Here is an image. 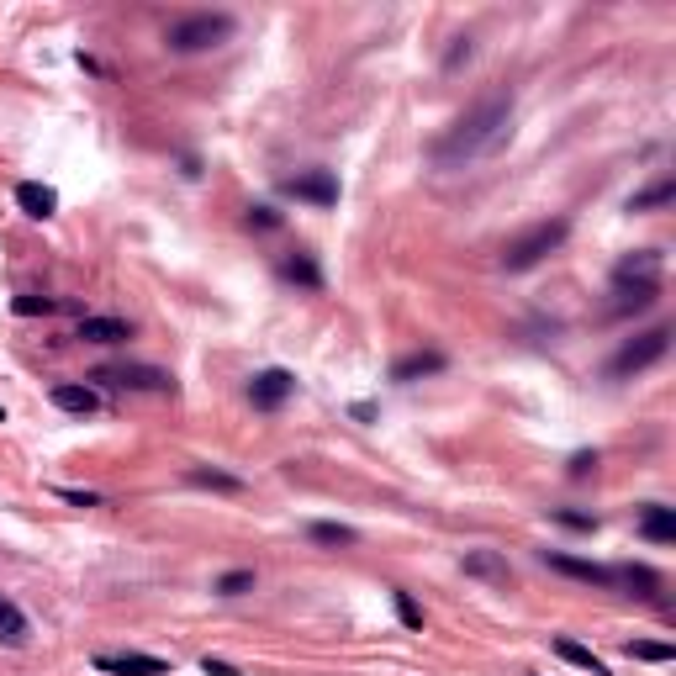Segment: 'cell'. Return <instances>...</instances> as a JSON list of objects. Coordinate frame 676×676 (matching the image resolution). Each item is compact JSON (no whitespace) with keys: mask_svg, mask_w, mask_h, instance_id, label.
I'll return each mask as SVG.
<instances>
[{"mask_svg":"<svg viewBox=\"0 0 676 676\" xmlns=\"http://www.w3.org/2000/svg\"><path fill=\"white\" fill-rule=\"evenodd\" d=\"M507 111H513V101H507V96L481 101L471 117H460L455 127H449V138L434 148V159H439V164H460V159L486 154V148L502 143V133H507Z\"/></svg>","mask_w":676,"mask_h":676,"instance_id":"obj_1","label":"cell"},{"mask_svg":"<svg viewBox=\"0 0 676 676\" xmlns=\"http://www.w3.org/2000/svg\"><path fill=\"white\" fill-rule=\"evenodd\" d=\"M613 312H640L661 296V254L640 249V254H624L613 265Z\"/></svg>","mask_w":676,"mask_h":676,"instance_id":"obj_2","label":"cell"},{"mask_svg":"<svg viewBox=\"0 0 676 676\" xmlns=\"http://www.w3.org/2000/svg\"><path fill=\"white\" fill-rule=\"evenodd\" d=\"M566 233H571V222H566V217L534 222L529 233H518V238H507V243H502V270H534L544 254H555L560 243H566Z\"/></svg>","mask_w":676,"mask_h":676,"instance_id":"obj_3","label":"cell"},{"mask_svg":"<svg viewBox=\"0 0 676 676\" xmlns=\"http://www.w3.org/2000/svg\"><path fill=\"white\" fill-rule=\"evenodd\" d=\"M233 37V16H222V11H196V16H185V22L169 27V53H206V48H217V43H228Z\"/></svg>","mask_w":676,"mask_h":676,"instance_id":"obj_4","label":"cell"},{"mask_svg":"<svg viewBox=\"0 0 676 676\" xmlns=\"http://www.w3.org/2000/svg\"><path fill=\"white\" fill-rule=\"evenodd\" d=\"M666 349H671V333H666V328H650V333L629 338V344L613 354V360H608V375H613V381H624V375H640V370H650L655 360H661Z\"/></svg>","mask_w":676,"mask_h":676,"instance_id":"obj_5","label":"cell"},{"mask_svg":"<svg viewBox=\"0 0 676 676\" xmlns=\"http://www.w3.org/2000/svg\"><path fill=\"white\" fill-rule=\"evenodd\" d=\"M101 386H117V391H175L164 370H148V365H111V370H96Z\"/></svg>","mask_w":676,"mask_h":676,"instance_id":"obj_6","label":"cell"},{"mask_svg":"<svg viewBox=\"0 0 676 676\" xmlns=\"http://www.w3.org/2000/svg\"><path fill=\"white\" fill-rule=\"evenodd\" d=\"M291 391H296V375L275 365V370H259L254 381H249V402H254L259 412H275L280 402L291 397Z\"/></svg>","mask_w":676,"mask_h":676,"instance_id":"obj_7","label":"cell"},{"mask_svg":"<svg viewBox=\"0 0 676 676\" xmlns=\"http://www.w3.org/2000/svg\"><path fill=\"white\" fill-rule=\"evenodd\" d=\"M286 196L312 201V206H333L338 201V180H333V169H307V175L286 180Z\"/></svg>","mask_w":676,"mask_h":676,"instance_id":"obj_8","label":"cell"},{"mask_svg":"<svg viewBox=\"0 0 676 676\" xmlns=\"http://www.w3.org/2000/svg\"><path fill=\"white\" fill-rule=\"evenodd\" d=\"M96 671H106V676H169V661L127 650V655H96Z\"/></svg>","mask_w":676,"mask_h":676,"instance_id":"obj_9","label":"cell"},{"mask_svg":"<svg viewBox=\"0 0 676 676\" xmlns=\"http://www.w3.org/2000/svg\"><path fill=\"white\" fill-rule=\"evenodd\" d=\"M544 566L560 571V576H576V581H592V587H613V566H597V560H576V555H560V550H544Z\"/></svg>","mask_w":676,"mask_h":676,"instance_id":"obj_10","label":"cell"},{"mask_svg":"<svg viewBox=\"0 0 676 676\" xmlns=\"http://www.w3.org/2000/svg\"><path fill=\"white\" fill-rule=\"evenodd\" d=\"M16 206H22L27 217H37V222H48L53 212H59V191H53V185H37V180H22L16 185Z\"/></svg>","mask_w":676,"mask_h":676,"instance_id":"obj_11","label":"cell"},{"mask_svg":"<svg viewBox=\"0 0 676 676\" xmlns=\"http://www.w3.org/2000/svg\"><path fill=\"white\" fill-rule=\"evenodd\" d=\"M48 397H53V407H59V412H74V418H90V412H101V397H96V386H53L48 391Z\"/></svg>","mask_w":676,"mask_h":676,"instance_id":"obj_12","label":"cell"},{"mask_svg":"<svg viewBox=\"0 0 676 676\" xmlns=\"http://www.w3.org/2000/svg\"><path fill=\"white\" fill-rule=\"evenodd\" d=\"M465 566V576H481V581H497V587H507V581H513V566H507V560L497 555V550H471L460 560Z\"/></svg>","mask_w":676,"mask_h":676,"instance_id":"obj_13","label":"cell"},{"mask_svg":"<svg viewBox=\"0 0 676 676\" xmlns=\"http://www.w3.org/2000/svg\"><path fill=\"white\" fill-rule=\"evenodd\" d=\"M444 370V354L439 349H423V354H407V360H397L391 365V381H423V375H439Z\"/></svg>","mask_w":676,"mask_h":676,"instance_id":"obj_14","label":"cell"},{"mask_svg":"<svg viewBox=\"0 0 676 676\" xmlns=\"http://www.w3.org/2000/svg\"><path fill=\"white\" fill-rule=\"evenodd\" d=\"M74 338H85V344H122V338H133V328L122 317H85Z\"/></svg>","mask_w":676,"mask_h":676,"instance_id":"obj_15","label":"cell"},{"mask_svg":"<svg viewBox=\"0 0 676 676\" xmlns=\"http://www.w3.org/2000/svg\"><path fill=\"white\" fill-rule=\"evenodd\" d=\"M27 613L11 603V597H0V645H11V650H22L27 645Z\"/></svg>","mask_w":676,"mask_h":676,"instance_id":"obj_16","label":"cell"},{"mask_svg":"<svg viewBox=\"0 0 676 676\" xmlns=\"http://www.w3.org/2000/svg\"><path fill=\"white\" fill-rule=\"evenodd\" d=\"M640 534L650 539V544H676V513L671 507H645V518H640Z\"/></svg>","mask_w":676,"mask_h":676,"instance_id":"obj_17","label":"cell"},{"mask_svg":"<svg viewBox=\"0 0 676 676\" xmlns=\"http://www.w3.org/2000/svg\"><path fill=\"white\" fill-rule=\"evenodd\" d=\"M613 587H629L634 597H655L661 592V576L650 566H613Z\"/></svg>","mask_w":676,"mask_h":676,"instance_id":"obj_18","label":"cell"},{"mask_svg":"<svg viewBox=\"0 0 676 676\" xmlns=\"http://www.w3.org/2000/svg\"><path fill=\"white\" fill-rule=\"evenodd\" d=\"M280 270H286V280H296V286H307V291H317V286H323V270H317V259H312L307 249H296V254H291Z\"/></svg>","mask_w":676,"mask_h":676,"instance_id":"obj_19","label":"cell"},{"mask_svg":"<svg viewBox=\"0 0 676 676\" xmlns=\"http://www.w3.org/2000/svg\"><path fill=\"white\" fill-rule=\"evenodd\" d=\"M555 655H560V661H571V666H581V671H592V676H608V666L597 661L587 645H576V640H555Z\"/></svg>","mask_w":676,"mask_h":676,"instance_id":"obj_20","label":"cell"},{"mask_svg":"<svg viewBox=\"0 0 676 676\" xmlns=\"http://www.w3.org/2000/svg\"><path fill=\"white\" fill-rule=\"evenodd\" d=\"M676 196V180H661V185H650V191H640L629 201V212H650V206H666Z\"/></svg>","mask_w":676,"mask_h":676,"instance_id":"obj_21","label":"cell"},{"mask_svg":"<svg viewBox=\"0 0 676 676\" xmlns=\"http://www.w3.org/2000/svg\"><path fill=\"white\" fill-rule=\"evenodd\" d=\"M391 603H397V618H402L407 629H423V608L412 603V592H402V587H397V592H391Z\"/></svg>","mask_w":676,"mask_h":676,"instance_id":"obj_22","label":"cell"},{"mask_svg":"<svg viewBox=\"0 0 676 676\" xmlns=\"http://www.w3.org/2000/svg\"><path fill=\"white\" fill-rule=\"evenodd\" d=\"M312 539L317 544H354V529H344V523H312Z\"/></svg>","mask_w":676,"mask_h":676,"instance_id":"obj_23","label":"cell"},{"mask_svg":"<svg viewBox=\"0 0 676 676\" xmlns=\"http://www.w3.org/2000/svg\"><path fill=\"white\" fill-rule=\"evenodd\" d=\"M249 587H254V571H228V576L217 581V592H222V597H243Z\"/></svg>","mask_w":676,"mask_h":676,"instance_id":"obj_24","label":"cell"},{"mask_svg":"<svg viewBox=\"0 0 676 676\" xmlns=\"http://www.w3.org/2000/svg\"><path fill=\"white\" fill-rule=\"evenodd\" d=\"M629 655H634V661H671L676 650H671V645H655V640H634Z\"/></svg>","mask_w":676,"mask_h":676,"instance_id":"obj_25","label":"cell"},{"mask_svg":"<svg viewBox=\"0 0 676 676\" xmlns=\"http://www.w3.org/2000/svg\"><path fill=\"white\" fill-rule=\"evenodd\" d=\"M191 481H196V486H217V492H238V476H222V471H201V465L191 471Z\"/></svg>","mask_w":676,"mask_h":676,"instance_id":"obj_26","label":"cell"},{"mask_svg":"<svg viewBox=\"0 0 676 676\" xmlns=\"http://www.w3.org/2000/svg\"><path fill=\"white\" fill-rule=\"evenodd\" d=\"M16 312H22V317H37V312H59V302H48V296H16Z\"/></svg>","mask_w":676,"mask_h":676,"instance_id":"obj_27","label":"cell"},{"mask_svg":"<svg viewBox=\"0 0 676 676\" xmlns=\"http://www.w3.org/2000/svg\"><path fill=\"white\" fill-rule=\"evenodd\" d=\"M597 471V455H592V449H581V455L571 460V481H587Z\"/></svg>","mask_w":676,"mask_h":676,"instance_id":"obj_28","label":"cell"},{"mask_svg":"<svg viewBox=\"0 0 676 676\" xmlns=\"http://www.w3.org/2000/svg\"><path fill=\"white\" fill-rule=\"evenodd\" d=\"M275 222H280L275 206H254V212H249V228H275Z\"/></svg>","mask_w":676,"mask_h":676,"instance_id":"obj_29","label":"cell"},{"mask_svg":"<svg viewBox=\"0 0 676 676\" xmlns=\"http://www.w3.org/2000/svg\"><path fill=\"white\" fill-rule=\"evenodd\" d=\"M555 518L566 523V529H587V534L597 529V518H587V513H555Z\"/></svg>","mask_w":676,"mask_h":676,"instance_id":"obj_30","label":"cell"},{"mask_svg":"<svg viewBox=\"0 0 676 676\" xmlns=\"http://www.w3.org/2000/svg\"><path fill=\"white\" fill-rule=\"evenodd\" d=\"M59 497H64V502H74V507H96V502H101L96 492H69V486H64V492H59Z\"/></svg>","mask_w":676,"mask_h":676,"instance_id":"obj_31","label":"cell"},{"mask_svg":"<svg viewBox=\"0 0 676 676\" xmlns=\"http://www.w3.org/2000/svg\"><path fill=\"white\" fill-rule=\"evenodd\" d=\"M201 671H206V676H238L228 661H212V655H206V661H201Z\"/></svg>","mask_w":676,"mask_h":676,"instance_id":"obj_32","label":"cell"},{"mask_svg":"<svg viewBox=\"0 0 676 676\" xmlns=\"http://www.w3.org/2000/svg\"><path fill=\"white\" fill-rule=\"evenodd\" d=\"M0 423H6V407H0Z\"/></svg>","mask_w":676,"mask_h":676,"instance_id":"obj_33","label":"cell"}]
</instances>
